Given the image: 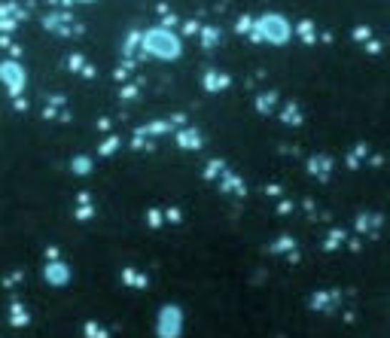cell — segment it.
I'll use <instances>...</instances> for the list:
<instances>
[{
	"label": "cell",
	"instance_id": "obj_1",
	"mask_svg": "<svg viewBox=\"0 0 390 338\" xmlns=\"http://www.w3.org/2000/svg\"><path fill=\"white\" fill-rule=\"evenodd\" d=\"M144 49L153 55V58H162V61H171V58H177V55L183 52V43L174 31H168V28H150L144 34Z\"/></svg>",
	"mask_w": 390,
	"mask_h": 338
},
{
	"label": "cell",
	"instance_id": "obj_2",
	"mask_svg": "<svg viewBox=\"0 0 390 338\" xmlns=\"http://www.w3.org/2000/svg\"><path fill=\"white\" fill-rule=\"evenodd\" d=\"M256 34L262 40H269L271 46H284V43L293 37V25L281 13H266L256 21Z\"/></svg>",
	"mask_w": 390,
	"mask_h": 338
},
{
	"label": "cell",
	"instance_id": "obj_3",
	"mask_svg": "<svg viewBox=\"0 0 390 338\" xmlns=\"http://www.w3.org/2000/svg\"><path fill=\"white\" fill-rule=\"evenodd\" d=\"M0 80H4V86L9 88V92L19 95L21 88H25V71H21L19 61H4L0 64Z\"/></svg>",
	"mask_w": 390,
	"mask_h": 338
},
{
	"label": "cell",
	"instance_id": "obj_4",
	"mask_svg": "<svg viewBox=\"0 0 390 338\" xmlns=\"http://www.w3.org/2000/svg\"><path fill=\"white\" fill-rule=\"evenodd\" d=\"M49 277H52V280H64V277H67V272H64V268H52Z\"/></svg>",
	"mask_w": 390,
	"mask_h": 338
},
{
	"label": "cell",
	"instance_id": "obj_5",
	"mask_svg": "<svg viewBox=\"0 0 390 338\" xmlns=\"http://www.w3.org/2000/svg\"><path fill=\"white\" fill-rule=\"evenodd\" d=\"M76 4H91V0H76Z\"/></svg>",
	"mask_w": 390,
	"mask_h": 338
}]
</instances>
